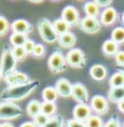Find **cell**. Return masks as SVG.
<instances>
[{
	"mask_svg": "<svg viewBox=\"0 0 124 127\" xmlns=\"http://www.w3.org/2000/svg\"><path fill=\"white\" fill-rule=\"evenodd\" d=\"M76 42H77V37L76 35L72 32L68 31L67 33L63 34V35L58 36V43L62 47L64 48H70L72 49L74 46H75Z\"/></svg>",
	"mask_w": 124,
	"mask_h": 127,
	"instance_id": "obj_17",
	"label": "cell"
},
{
	"mask_svg": "<svg viewBox=\"0 0 124 127\" xmlns=\"http://www.w3.org/2000/svg\"><path fill=\"white\" fill-rule=\"evenodd\" d=\"M57 111V106L55 104V102H42V113L44 115L48 116V117H52V116L55 115Z\"/></svg>",
	"mask_w": 124,
	"mask_h": 127,
	"instance_id": "obj_25",
	"label": "cell"
},
{
	"mask_svg": "<svg viewBox=\"0 0 124 127\" xmlns=\"http://www.w3.org/2000/svg\"><path fill=\"white\" fill-rule=\"evenodd\" d=\"M118 70L122 71V72H124V66H122V67H118Z\"/></svg>",
	"mask_w": 124,
	"mask_h": 127,
	"instance_id": "obj_43",
	"label": "cell"
},
{
	"mask_svg": "<svg viewBox=\"0 0 124 127\" xmlns=\"http://www.w3.org/2000/svg\"><path fill=\"white\" fill-rule=\"evenodd\" d=\"M12 53H13V56H14L15 60H17L18 63L23 62L26 58V56H28V54H26L25 49L23 48V46H14L12 48Z\"/></svg>",
	"mask_w": 124,
	"mask_h": 127,
	"instance_id": "obj_30",
	"label": "cell"
},
{
	"mask_svg": "<svg viewBox=\"0 0 124 127\" xmlns=\"http://www.w3.org/2000/svg\"><path fill=\"white\" fill-rule=\"evenodd\" d=\"M87 127H103L104 123L102 121V118L99 115H91L86 122Z\"/></svg>",
	"mask_w": 124,
	"mask_h": 127,
	"instance_id": "obj_29",
	"label": "cell"
},
{
	"mask_svg": "<svg viewBox=\"0 0 124 127\" xmlns=\"http://www.w3.org/2000/svg\"><path fill=\"white\" fill-rule=\"evenodd\" d=\"M99 7H104V8H108L111 4L112 0H93Z\"/></svg>",
	"mask_w": 124,
	"mask_h": 127,
	"instance_id": "obj_38",
	"label": "cell"
},
{
	"mask_svg": "<svg viewBox=\"0 0 124 127\" xmlns=\"http://www.w3.org/2000/svg\"><path fill=\"white\" fill-rule=\"evenodd\" d=\"M17 63L18 62L15 60L14 56H13L12 48H10L8 45H6L2 48L1 58H0V68H1V71L3 73V77L8 75V73L14 71Z\"/></svg>",
	"mask_w": 124,
	"mask_h": 127,
	"instance_id": "obj_3",
	"label": "cell"
},
{
	"mask_svg": "<svg viewBox=\"0 0 124 127\" xmlns=\"http://www.w3.org/2000/svg\"><path fill=\"white\" fill-rule=\"evenodd\" d=\"M40 87L39 80H32L31 82L25 84H19V86L13 87H7L0 94V99L2 101L8 102H15L21 101L29 96L32 92H34Z\"/></svg>",
	"mask_w": 124,
	"mask_h": 127,
	"instance_id": "obj_1",
	"label": "cell"
},
{
	"mask_svg": "<svg viewBox=\"0 0 124 127\" xmlns=\"http://www.w3.org/2000/svg\"><path fill=\"white\" fill-rule=\"evenodd\" d=\"M102 52L107 56H115L117 53L119 52V44L112 41L111 38L107 39L103 44H102Z\"/></svg>",
	"mask_w": 124,
	"mask_h": 127,
	"instance_id": "obj_20",
	"label": "cell"
},
{
	"mask_svg": "<svg viewBox=\"0 0 124 127\" xmlns=\"http://www.w3.org/2000/svg\"><path fill=\"white\" fill-rule=\"evenodd\" d=\"M47 66L48 69L54 73L63 72L67 69V62H66V57L62 54V52L56 49L53 52V54L49 56L47 60Z\"/></svg>",
	"mask_w": 124,
	"mask_h": 127,
	"instance_id": "obj_5",
	"label": "cell"
},
{
	"mask_svg": "<svg viewBox=\"0 0 124 127\" xmlns=\"http://www.w3.org/2000/svg\"><path fill=\"white\" fill-rule=\"evenodd\" d=\"M23 114V111L20 106L13 102L2 101L0 102V120L9 121L20 117Z\"/></svg>",
	"mask_w": 124,
	"mask_h": 127,
	"instance_id": "obj_4",
	"label": "cell"
},
{
	"mask_svg": "<svg viewBox=\"0 0 124 127\" xmlns=\"http://www.w3.org/2000/svg\"><path fill=\"white\" fill-rule=\"evenodd\" d=\"M42 97L45 102H55L58 97V93L55 87H46L42 91Z\"/></svg>",
	"mask_w": 124,
	"mask_h": 127,
	"instance_id": "obj_22",
	"label": "cell"
},
{
	"mask_svg": "<svg viewBox=\"0 0 124 127\" xmlns=\"http://www.w3.org/2000/svg\"><path fill=\"white\" fill-rule=\"evenodd\" d=\"M83 11H85L87 17H92V18H98L100 14L99 11V6L94 1H88L83 4Z\"/></svg>",
	"mask_w": 124,
	"mask_h": 127,
	"instance_id": "obj_21",
	"label": "cell"
},
{
	"mask_svg": "<svg viewBox=\"0 0 124 127\" xmlns=\"http://www.w3.org/2000/svg\"><path fill=\"white\" fill-rule=\"evenodd\" d=\"M53 26H54V29H55V31H56V33H57V35L60 36V35H63V34H65V33H67L68 30H69V28L70 26L68 25V23L66 22V21L64 19H56V20H54V22H53Z\"/></svg>",
	"mask_w": 124,
	"mask_h": 127,
	"instance_id": "obj_23",
	"label": "cell"
},
{
	"mask_svg": "<svg viewBox=\"0 0 124 127\" xmlns=\"http://www.w3.org/2000/svg\"><path fill=\"white\" fill-rule=\"evenodd\" d=\"M121 20H122V22H123V24H124V12H123V14H122V19H121Z\"/></svg>",
	"mask_w": 124,
	"mask_h": 127,
	"instance_id": "obj_45",
	"label": "cell"
},
{
	"mask_svg": "<svg viewBox=\"0 0 124 127\" xmlns=\"http://www.w3.org/2000/svg\"><path fill=\"white\" fill-rule=\"evenodd\" d=\"M38 29L40 36L46 43L53 44L56 41H58V35L53 26V23L47 20L46 18H42L38 21Z\"/></svg>",
	"mask_w": 124,
	"mask_h": 127,
	"instance_id": "obj_2",
	"label": "cell"
},
{
	"mask_svg": "<svg viewBox=\"0 0 124 127\" xmlns=\"http://www.w3.org/2000/svg\"><path fill=\"white\" fill-rule=\"evenodd\" d=\"M42 113V102L38 101V100H32L28 103L26 105V114L30 117L34 118L36 115Z\"/></svg>",
	"mask_w": 124,
	"mask_h": 127,
	"instance_id": "obj_19",
	"label": "cell"
},
{
	"mask_svg": "<svg viewBox=\"0 0 124 127\" xmlns=\"http://www.w3.org/2000/svg\"><path fill=\"white\" fill-rule=\"evenodd\" d=\"M118 18V12L114 8L112 7H108L102 11V13L100 14V21L101 23L105 26H110L117 21Z\"/></svg>",
	"mask_w": 124,
	"mask_h": 127,
	"instance_id": "obj_15",
	"label": "cell"
},
{
	"mask_svg": "<svg viewBox=\"0 0 124 127\" xmlns=\"http://www.w3.org/2000/svg\"><path fill=\"white\" fill-rule=\"evenodd\" d=\"M9 28H11V25H9V22L3 15H0V36L6 35L9 31Z\"/></svg>",
	"mask_w": 124,
	"mask_h": 127,
	"instance_id": "obj_32",
	"label": "cell"
},
{
	"mask_svg": "<svg viewBox=\"0 0 124 127\" xmlns=\"http://www.w3.org/2000/svg\"><path fill=\"white\" fill-rule=\"evenodd\" d=\"M32 54L35 57H42L44 54H45V47L42 44H35V47H34V51Z\"/></svg>",
	"mask_w": 124,
	"mask_h": 127,
	"instance_id": "obj_35",
	"label": "cell"
},
{
	"mask_svg": "<svg viewBox=\"0 0 124 127\" xmlns=\"http://www.w3.org/2000/svg\"><path fill=\"white\" fill-rule=\"evenodd\" d=\"M29 1L34 2V3H41V2H43L44 0H29Z\"/></svg>",
	"mask_w": 124,
	"mask_h": 127,
	"instance_id": "obj_42",
	"label": "cell"
},
{
	"mask_svg": "<svg viewBox=\"0 0 124 127\" xmlns=\"http://www.w3.org/2000/svg\"><path fill=\"white\" fill-rule=\"evenodd\" d=\"M123 127H124V121H123Z\"/></svg>",
	"mask_w": 124,
	"mask_h": 127,
	"instance_id": "obj_47",
	"label": "cell"
},
{
	"mask_svg": "<svg viewBox=\"0 0 124 127\" xmlns=\"http://www.w3.org/2000/svg\"><path fill=\"white\" fill-rule=\"evenodd\" d=\"M103 127H121V123H120V120L117 115L112 116L107 123L104 124Z\"/></svg>",
	"mask_w": 124,
	"mask_h": 127,
	"instance_id": "obj_33",
	"label": "cell"
},
{
	"mask_svg": "<svg viewBox=\"0 0 124 127\" xmlns=\"http://www.w3.org/2000/svg\"><path fill=\"white\" fill-rule=\"evenodd\" d=\"M79 26L83 32L88 34H94L97 32H99L100 30V22L98 21L97 18H92V17H86L83 18L80 20Z\"/></svg>",
	"mask_w": 124,
	"mask_h": 127,
	"instance_id": "obj_11",
	"label": "cell"
},
{
	"mask_svg": "<svg viewBox=\"0 0 124 127\" xmlns=\"http://www.w3.org/2000/svg\"><path fill=\"white\" fill-rule=\"evenodd\" d=\"M114 58H115L117 67H122V66H124V51H119L117 53V55L114 56Z\"/></svg>",
	"mask_w": 124,
	"mask_h": 127,
	"instance_id": "obj_36",
	"label": "cell"
},
{
	"mask_svg": "<svg viewBox=\"0 0 124 127\" xmlns=\"http://www.w3.org/2000/svg\"><path fill=\"white\" fill-rule=\"evenodd\" d=\"M66 62H67V65L70 67L81 69L86 66L87 59L85 53L80 48H72L66 55Z\"/></svg>",
	"mask_w": 124,
	"mask_h": 127,
	"instance_id": "obj_6",
	"label": "cell"
},
{
	"mask_svg": "<svg viewBox=\"0 0 124 127\" xmlns=\"http://www.w3.org/2000/svg\"><path fill=\"white\" fill-rule=\"evenodd\" d=\"M0 127H14V126L11 123H9V122H4V123L0 124Z\"/></svg>",
	"mask_w": 124,
	"mask_h": 127,
	"instance_id": "obj_41",
	"label": "cell"
},
{
	"mask_svg": "<svg viewBox=\"0 0 124 127\" xmlns=\"http://www.w3.org/2000/svg\"><path fill=\"white\" fill-rule=\"evenodd\" d=\"M72 97H74V100L80 104H87L89 101V93L87 91V88L80 82L74 83Z\"/></svg>",
	"mask_w": 124,
	"mask_h": 127,
	"instance_id": "obj_10",
	"label": "cell"
},
{
	"mask_svg": "<svg viewBox=\"0 0 124 127\" xmlns=\"http://www.w3.org/2000/svg\"><path fill=\"white\" fill-rule=\"evenodd\" d=\"M64 125H65V121L63 118V116L54 115L52 117H49L48 122H47L44 127H64Z\"/></svg>",
	"mask_w": 124,
	"mask_h": 127,
	"instance_id": "obj_28",
	"label": "cell"
},
{
	"mask_svg": "<svg viewBox=\"0 0 124 127\" xmlns=\"http://www.w3.org/2000/svg\"><path fill=\"white\" fill-rule=\"evenodd\" d=\"M4 81L8 84V87H13V86H19V84H25L32 81V79L30 78L26 73L22 72V71L14 70L12 72L8 73L3 77Z\"/></svg>",
	"mask_w": 124,
	"mask_h": 127,
	"instance_id": "obj_7",
	"label": "cell"
},
{
	"mask_svg": "<svg viewBox=\"0 0 124 127\" xmlns=\"http://www.w3.org/2000/svg\"><path fill=\"white\" fill-rule=\"evenodd\" d=\"M34 47H35V43H34L32 39H28L25 42V44L23 45V48L25 49L26 54H32L34 51Z\"/></svg>",
	"mask_w": 124,
	"mask_h": 127,
	"instance_id": "obj_37",
	"label": "cell"
},
{
	"mask_svg": "<svg viewBox=\"0 0 124 127\" xmlns=\"http://www.w3.org/2000/svg\"><path fill=\"white\" fill-rule=\"evenodd\" d=\"M3 78V73H2V71H1V68H0V80Z\"/></svg>",
	"mask_w": 124,
	"mask_h": 127,
	"instance_id": "obj_44",
	"label": "cell"
},
{
	"mask_svg": "<svg viewBox=\"0 0 124 127\" xmlns=\"http://www.w3.org/2000/svg\"><path fill=\"white\" fill-rule=\"evenodd\" d=\"M118 108H119V111H120L121 113H123L124 114V100L123 101H121L120 103H118Z\"/></svg>",
	"mask_w": 124,
	"mask_h": 127,
	"instance_id": "obj_40",
	"label": "cell"
},
{
	"mask_svg": "<svg viewBox=\"0 0 124 127\" xmlns=\"http://www.w3.org/2000/svg\"><path fill=\"white\" fill-rule=\"evenodd\" d=\"M28 35L25 34H20V33H12L10 36V43L14 46H23L25 42L28 41Z\"/></svg>",
	"mask_w": 124,
	"mask_h": 127,
	"instance_id": "obj_26",
	"label": "cell"
},
{
	"mask_svg": "<svg viewBox=\"0 0 124 127\" xmlns=\"http://www.w3.org/2000/svg\"><path fill=\"white\" fill-rule=\"evenodd\" d=\"M53 1H58V0H53Z\"/></svg>",
	"mask_w": 124,
	"mask_h": 127,
	"instance_id": "obj_46",
	"label": "cell"
},
{
	"mask_svg": "<svg viewBox=\"0 0 124 127\" xmlns=\"http://www.w3.org/2000/svg\"><path fill=\"white\" fill-rule=\"evenodd\" d=\"M108 99L112 103H120L124 100V86L117 87V88H110L108 91Z\"/></svg>",
	"mask_w": 124,
	"mask_h": 127,
	"instance_id": "obj_18",
	"label": "cell"
},
{
	"mask_svg": "<svg viewBox=\"0 0 124 127\" xmlns=\"http://www.w3.org/2000/svg\"><path fill=\"white\" fill-rule=\"evenodd\" d=\"M90 107L97 115H104L109 111V103L103 95L96 94L90 101Z\"/></svg>",
	"mask_w": 124,
	"mask_h": 127,
	"instance_id": "obj_8",
	"label": "cell"
},
{
	"mask_svg": "<svg viewBox=\"0 0 124 127\" xmlns=\"http://www.w3.org/2000/svg\"><path fill=\"white\" fill-rule=\"evenodd\" d=\"M48 120H49L48 116H46V115H44L43 113H41V114L36 115L35 117L33 118V123L35 124L36 127H44L46 125L47 122H48Z\"/></svg>",
	"mask_w": 124,
	"mask_h": 127,
	"instance_id": "obj_31",
	"label": "cell"
},
{
	"mask_svg": "<svg viewBox=\"0 0 124 127\" xmlns=\"http://www.w3.org/2000/svg\"><path fill=\"white\" fill-rule=\"evenodd\" d=\"M110 88H117V87H123L124 86V72L118 70L111 76L109 80Z\"/></svg>",
	"mask_w": 124,
	"mask_h": 127,
	"instance_id": "obj_24",
	"label": "cell"
},
{
	"mask_svg": "<svg viewBox=\"0 0 124 127\" xmlns=\"http://www.w3.org/2000/svg\"><path fill=\"white\" fill-rule=\"evenodd\" d=\"M20 127H36L33 122H24L20 125Z\"/></svg>",
	"mask_w": 124,
	"mask_h": 127,
	"instance_id": "obj_39",
	"label": "cell"
},
{
	"mask_svg": "<svg viewBox=\"0 0 124 127\" xmlns=\"http://www.w3.org/2000/svg\"><path fill=\"white\" fill-rule=\"evenodd\" d=\"M111 39L118 44L124 43V28L118 26V28L113 29L111 32Z\"/></svg>",
	"mask_w": 124,
	"mask_h": 127,
	"instance_id": "obj_27",
	"label": "cell"
},
{
	"mask_svg": "<svg viewBox=\"0 0 124 127\" xmlns=\"http://www.w3.org/2000/svg\"><path fill=\"white\" fill-rule=\"evenodd\" d=\"M89 73H90L91 78L96 81H102L107 78L108 76V69L104 67L101 64H97V65H93L89 70Z\"/></svg>",
	"mask_w": 124,
	"mask_h": 127,
	"instance_id": "obj_16",
	"label": "cell"
},
{
	"mask_svg": "<svg viewBox=\"0 0 124 127\" xmlns=\"http://www.w3.org/2000/svg\"><path fill=\"white\" fill-rule=\"evenodd\" d=\"M66 127H87L85 122H80L78 120H75V118H72V120H68L66 122Z\"/></svg>",
	"mask_w": 124,
	"mask_h": 127,
	"instance_id": "obj_34",
	"label": "cell"
},
{
	"mask_svg": "<svg viewBox=\"0 0 124 127\" xmlns=\"http://www.w3.org/2000/svg\"><path fill=\"white\" fill-rule=\"evenodd\" d=\"M55 89H56L57 93L62 97H69L72 96L73 92V84L69 82L66 78H59L56 81L55 84Z\"/></svg>",
	"mask_w": 124,
	"mask_h": 127,
	"instance_id": "obj_13",
	"label": "cell"
},
{
	"mask_svg": "<svg viewBox=\"0 0 124 127\" xmlns=\"http://www.w3.org/2000/svg\"><path fill=\"white\" fill-rule=\"evenodd\" d=\"M91 107L88 104H80L78 103L73 110V116L75 120L80 122H86L91 116Z\"/></svg>",
	"mask_w": 124,
	"mask_h": 127,
	"instance_id": "obj_12",
	"label": "cell"
},
{
	"mask_svg": "<svg viewBox=\"0 0 124 127\" xmlns=\"http://www.w3.org/2000/svg\"><path fill=\"white\" fill-rule=\"evenodd\" d=\"M11 29H12L13 33L25 34V35H29L33 31L32 24L29 21L23 20V19H18V20L13 21L11 23Z\"/></svg>",
	"mask_w": 124,
	"mask_h": 127,
	"instance_id": "obj_14",
	"label": "cell"
},
{
	"mask_svg": "<svg viewBox=\"0 0 124 127\" xmlns=\"http://www.w3.org/2000/svg\"><path fill=\"white\" fill-rule=\"evenodd\" d=\"M62 19H64L66 22L68 23V25L72 26L79 25L80 20L79 19V12L74 6H67L63 9L62 11Z\"/></svg>",
	"mask_w": 124,
	"mask_h": 127,
	"instance_id": "obj_9",
	"label": "cell"
}]
</instances>
